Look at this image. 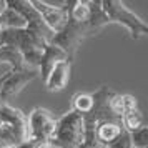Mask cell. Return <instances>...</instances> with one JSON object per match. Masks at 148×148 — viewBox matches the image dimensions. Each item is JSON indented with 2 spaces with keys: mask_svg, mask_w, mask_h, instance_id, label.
<instances>
[{
  "mask_svg": "<svg viewBox=\"0 0 148 148\" xmlns=\"http://www.w3.org/2000/svg\"><path fill=\"white\" fill-rule=\"evenodd\" d=\"M0 63H8L12 70H20V68L28 67L25 65L22 53L12 47H0Z\"/></svg>",
  "mask_w": 148,
  "mask_h": 148,
  "instance_id": "cell-13",
  "label": "cell"
},
{
  "mask_svg": "<svg viewBox=\"0 0 148 148\" xmlns=\"http://www.w3.org/2000/svg\"><path fill=\"white\" fill-rule=\"evenodd\" d=\"M32 7L35 8V12L40 15V18L43 20V23L47 25L53 34H58L62 28L67 25L68 14L65 2L63 5H52L48 2H40V0H30Z\"/></svg>",
  "mask_w": 148,
  "mask_h": 148,
  "instance_id": "cell-6",
  "label": "cell"
},
{
  "mask_svg": "<svg viewBox=\"0 0 148 148\" xmlns=\"http://www.w3.org/2000/svg\"><path fill=\"white\" fill-rule=\"evenodd\" d=\"M35 148H53L52 141H34Z\"/></svg>",
  "mask_w": 148,
  "mask_h": 148,
  "instance_id": "cell-18",
  "label": "cell"
},
{
  "mask_svg": "<svg viewBox=\"0 0 148 148\" xmlns=\"http://www.w3.org/2000/svg\"><path fill=\"white\" fill-rule=\"evenodd\" d=\"M25 25H27L25 18L10 7H7L5 12L0 15V34L5 30H10V28H22Z\"/></svg>",
  "mask_w": 148,
  "mask_h": 148,
  "instance_id": "cell-12",
  "label": "cell"
},
{
  "mask_svg": "<svg viewBox=\"0 0 148 148\" xmlns=\"http://www.w3.org/2000/svg\"><path fill=\"white\" fill-rule=\"evenodd\" d=\"M121 103H123V113L138 110V101L132 95H121Z\"/></svg>",
  "mask_w": 148,
  "mask_h": 148,
  "instance_id": "cell-17",
  "label": "cell"
},
{
  "mask_svg": "<svg viewBox=\"0 0 148 148\" xmlns=\"http://www.w3.org/2000/svg\"><path fill=\"white\" fill-rule=\"evenodd\" d=\"M3 80H5V75H2V77H0V88H2V83H3ZM0 105H2V101H0Z\"/></svg>",
  "mask_w": 148,
  "mask_h": 148,
  "instance_id": "cell-21",
  "label": "cell"
},
{
  "mask_svg": "<svg viewBox=\"0 0 148 148\" xmlns=\"http://www.w3.org/2000/svg\"><path fill=\"white\" fill-rule=\"evenodd\" d=\"M5 8H7V0H0V15L5 12Z\"/></svg>",
  "mask_w": 148,
  "mask_h": 148,
  "instance_id": "cell-20",
  "label": "cell"
},
{
  "mask_svg": "<svg viewBox=\"0 0 148 148\" xmlns=\"http://www.w3.org/2000/svg\"><path fill=\"white\" fill-rule=\"evenodd\" d=\"M68 62V57L67 53L62 50V48L55 47L52 43H48L45 50H43V53H42V58H40V63H38V73H40L42 80L45 82L47 80L48 73L52 72V68L58 63V62Z\"/></svg>",
  "mask_w": 148,
  "mask_h": 148,
  "instance_id": "cell-9",
  "label": "cell"
},
{
  "mask_svg": "<svg viewBox=\"0 0 148 148\" xmlns=\"http://www.w3.org/2000/svg\"><path fill=\"white\" fill-rule=\"evenodd\" d=\"M17 148H35V147H34V141H32V140H28V141H25V143L18 145Z\"/></svg>",
  "mask_w": 148,
  "mask_h": 148,
  "instance_id": "cell-19",
  "label": "cell"
},
{
  "mask_svg": "<svg viewBox=\"0 0 148 148\" xmlns=\"http://www.w3.org/2000/svg\"><path fill=\"white\" fill-rule=\"evenodd\" d=\"M38 77H40L38 68L25 67V68H20V70H12L10 68L5 73V80H3L2 88H0V101L8 103L14 97L20 93L30 82H34Z\"/></svg>",
  "mask_w": 148,
  "mask_h": 148,
  "instance_id": "cell-4",
  "label": "cell"
},
{
  "mask_svg": "<svg viewBox=\"0 0 148 148\" xmlns=\"http://www.w3.org/2000/svg\"><path fill=\"white\" fill-rule=\"evenodd\" d=\"M70 70H72V63L70 62H58L52 72L48 73L47 80L43 82L45 83V88H47L50 93H55V92H62L63 88L67 87L68 80H70Z\"/></svg>",
  "mask_w": 148,
  "mask_h": 148,
  "instance_id": "cell-8",
  "label": "cell"
},
{
  "mask_svg": "<svg viewBox=\"0 0 148 148\" xmlns=\"http://www.w3.org/2000/svg\"><path fill=\"white\" fill-rule=\"evenodd\" d=\"M100 7L108 25L110 23L123 25L133 40H138L140 37L148 34V25L138 15H135L123 2H120V0H100Z\"/></svg>",
  "mask_w": 148,
  "mask_h": 148,
  "instance_id": "cell-3",
  "label": "cell"
},
{
  "mask_svg": "<svg viewBox=\"0 0 148 148\" xmlns=\"http://www.w3.org/2000/svg\"><path fill=\"white\" fill-rule=\"evenodd\" d=\"M130 138H132L133 148H147L148 147V127L141 125L138 130L130 133Z\"/></svg>",
  "mask_w": 148,
  "mask_h": 148,
  "instance_id": "cell-16",
  "label": "cell"
},
{
  "mask_svg": "<svg viewBox=\"0 0 148 148\" xmlns=\"http://www.w3.org/2000/svg\"><path fill=\"white\" fill-rule=\"evenodd\" d=\"M141 125H145V123H143V115H141L140 110H133V112L121 115V128L127 130L128 133L138 130Z\"/></svg>",
  "mask_w": 148,
  "mask_h": 148,
  "instance_id": "cell-15",
  "label": "cell"
},
{
  "mask_svg": "<svg viewBox=\"0 0 148 148\" xmlns=\"http://www.w3.org/2000/svg\"><path fill=\"white\" fill-rule=\"evenodd\" d=\"M108 25L105 15L101 12L100 7V0H92V17L88 22H75V20H67V25L62 28L58 34L53 35L52 38V45L62 48L68 57V62L72 63V60L75 58V55L80 48L82 42L92 37V35H97L98 32H101L103 28Z\"/></svg>",
  "mask_w": 148,
  "mask_h": 148,
  "instance_id": "cell-1",
  "label": "cell"
},
{
  "mask_svg": "<svg viewBox=\"0 0 148 148\" xmlns=\"http://www.w3.org/2000/svg\"><path fill=\"white\" fill-rule=\"evenodd\" d=\"M87 140V121L85 115L75 110H68L57 118V128L52 138L53 148H83Z\"/></svg>",
  "mask_w": 148,
  "mask_h": 148,
  "instance_id": "cell-2",
  "label": "cell"
},
{
  "mask_svg": "<svg viewBox=\"0 0 148 148\" xmlns=\"http://www.w3.org/2000/svg\"><path fill=\"white\" fill-rule=\"evenodd\" d=\"M93 95L92 93H87V92H78V93L73 95L72 98V110L78 112V113L85 115V113H90L92 108H93Z\"/></svg>",
  "mask_w": 148,
  "mask_h": 148,
  "instance_id": "cell-14",
  "label": "cell"
},
{
  "mask_svg": "<svg viewBox=\"0 0 148 148\" xmlns=\"http://www.w3.org/2000/svg\"><path fill=\"white\" fill-rule=\"evenodd\" d=\"M65 7L70 20L83 23L92 17V0H68L65 2Z\"/></svg>",
  "mask_w": 148,
  "mask_h": 148,
  "instance_id": "cell-11",
  "label": "cell"
},
{
  "mask_svg": "<svg viewBox=\"0 0 148 148\" xmlns=\"http://www.w3.org/2000/svg\"><path fill=\"white\" fill-rule=\"evenodd\" d=\"M28 128L32 141H52L57 128V118L47 108H35L28 115Z\"/></svg>",
  "mask_w": 148,
  "mask_h": 148,
  "instance_id": "cell-5",
  "label": "cell"
},
{
  "mask_svg": "<svg viewBox=\"0 0 148 148\" xmlns=\"http://www.w3.org/2000/svg\"><path fill=\"white\" fill-rule=\"evenodd\" d=\"M121 120H113V121H101L97 125L95 130V138L100 147H108L110 143H113L121 133Z\"/></svg>",
  "mask_w": 148,
  "mask_h": 148,
  "instance_id": "cell-10",
  "label": "cell"
},
{
  "mask_svg": "<svg viewBox=\"0 0 148 148\" xmlns=\"http://www.w3.org/2000/svg\"><path fill=\"white\" fill-rule=\"evenodd\" d=\"M0 120L7 121L10 127L14 128L17 133L22 136L23 141L30 140V128H28V116L20 108H15L8 103L0 105Z\"/></svg>",
  "mask_w": 148,
  "mask_h": 148,
  "instance_id": "cell-7",
  "label": "cell"
}]
</instances>
